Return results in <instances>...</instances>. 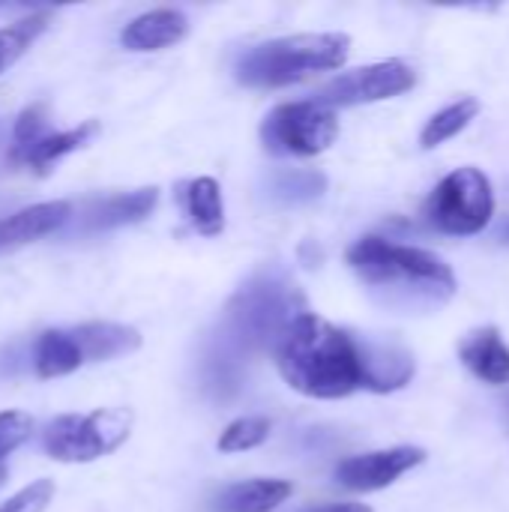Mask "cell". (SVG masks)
<instances>
[{
    "label": "cell",
    "mask_w": 509,
    "mask_h": 512,
    "mask_svg": "<svg viewBox=\"0 0 509 512\" xmlns=\"http://www.w3.org/2000/svg\"><path fill=\"white\" fill-rule=\"evenodd\" d=\"M423 462L426 450L420 447H390L363 456H348L336 465V483L351 492H381Z\"/></svg>",
    "instance_id": "obj_12"
},
{
    "label": "cell",
    "mask_w": 509,
    "mask_h": 512,
    "mask_svg": "<svg viewBox=\"0 0 509 512\" xmlns=\"http://www.w3.org/2000/svg\"><path fill=\"white\" fill-rule=\"evenodd\" d=\"M189 18L180 9H150L120 30V45L129 51H162L183 42Z\"/></svg>",
    "instance_id": "obj_14"
},
{
    "label": "cell",
    "mask_w": 509,
    "mask_h": 512,
    "mask_svg": "<svg viewBox=\"0 0 509 512\" xmlns=\"http://www.w3.org/2000/svg\"><path fill=\"white\" fill-rule=\"evenodd\" d=\"M48 15H51L48 9H39V12L27 15V18H18L15 24L0 27V75H3L9 66H15V63L27 54V48L45 33Z\"/></svg>",
    "instance_id": "obj_20"
},
{
    "label": "cell",
    "mask_w": 509,
    "mask_h": 512,
    "mask_svg": "<svg viewBox=\"0 0 509 512\" xmlns=\"http://www.w3.org/2000/svg\"><path fill=\"white\" fill-rule=\"evenodd\" d=\"M327 192V177L315 168H282L267 177V198L282 207H303Z\"/></svg>",
    "instance_id": "obj_18"
},
{
    "label": "cell",
    "mask_w": 509,
    "mask_h": 512,
    "mask_svg": "<svg viewBox=\"0 0 509 512\" xmlns=\"http://www.w3.org/2000/svg\"><path fill=\"white\" fill-rule=\"evenodd\" d=\"M99 135V120H84L66 132L51 129L48 105L33 102L27 105L15 123H12V138H9V153L6 159L12 165L27 168L30 174H48L63 156L87 147Z\"/></svg>",
    "instance_id": "obj_8"
},
{
    "label": "cell",
    "mask_w": 509,
    "mask_h": 512,
    "mask_svg": "<svg viewBox=\"0 0 509 512\" xmlns=\"http://www.w3.org/2000/svg\"><path fill=\"white\" fill-rule=\"evenodd\" d=\"M369 297L399 315H426L447 306L456 294V273L435 252L402 246L384 237H360L345 252Z\"/></svg>",
    "instance_id": "obj_3"
},
{
    "label": "cell",
    "mask_w": 509,
    "mask_h": 512,
    "mask_svg": "<svg viewBox=\"0 0 509 512\" xmlns=\"http://www.w3.org/2000/svg\"><path fill=\"white\" fill-rule=\"evenodd\" d=\"M141 348V333L129 324L87 321L42 330L30 345V372L39 381L66 378L90 363H108Z\"/></svg>",
    "instance_id": "obj_5"
},
{
    "label": "cell",
    "mask_w": 509,
    "mask_h": 512,
    "mask_svg": "<svg viewBox=\"0 0 509 512\" xmlns=\"http://www.w3.org/2000/svg\"><path fill=\"white\" fill-rule=\"evenodd\" d=\"M351 54L348 33H294L246 48L234 63L243 87H288L309 75L339 69Z\"/></svg>",
    "instance_id": "obj_4"
},
{
    "label": "cell",
    "mask_w": 509,
    "mask_h": 512,
    "mask_svg": "<svg viewBox=\"0 0 509 512\" xmlns=\"http://www.w3.org/2000/svg\"><path fill=\"white\" fill-rule=\"evenodd\" d=\"M477 114H480V102H477L474 96H465V99H459V102L441 108V111L432 114L429 123L423 126V132H420V147H423V150L441 147L444 141H450V138H456L462 129H468V123H471Z\"/></svg>",
    "instance_id": "obj_19"
},
{
    "label": "cell",
    "mask_w": 509,
    "mask_h": 512,
    "mask_svg": "<svg viewBox=\"0 0 509 512\" xmlns=\"http://www.w3.org/2000/svg\"><path fill=\"white\" fill-rule=\"evenodd\" d=\"M72 201H42L0 216V255L45 240L72 222Z\"/></svg>",
    "instance_id": "obj_13"
},
{
    "label": "cell",
    "mask_w": 509,
    "mask_h": 512,
    "mask_svg": "<svg viewBox=\"0 0 509 512\" xmlns=\"http://www.w3.org/2000/svg\"><path fill=\"white\" fill-rule=\"evenodd\" d=\"M267 438H270V420H264V417H243V420H234L219 435L216 447H219V453H246V450L261 447Z\"/></svg>",
    "instance_id": "obj_21"
},
{
    "label": "cell",
    "mask_w": 509,
    "mask_h": 512,
    "mask_svg": "<svg viewBox=\"0 0 509 512\" xmlns=\"http://www.w3.org/2000/svg\"><path fill=\"white\" fill-rule=\"evenodd\" d=\"M306 312L300 288L279 270L252 276L225 306L216 345L207 357L210 387H237L246 357L276 348L282 333Z\"/></svg>",
    "instance_id": "obj_2"
},
{
    "label": "cell",
    "mask_w": 509,
    "mask_h": 512,
    "mask_svg": "<svg viewBox=\"0 0 509 512\" xmlns=\"http://www.w3.org/2000/svg\"><path fill=\"white\" fill-rule=\"evenodd\" d=\"M339 138V117L333 108L303 99L276 105L261 123L264 150L273 156L309 159L324 153Z\"/></svg>",
    "instance_id": "obj_9"
},
{
    "label": "cell",
    "mask_w": 509,
    "mask_h": 512,
    "mask_svg": "<svg viewBox=\"0 0 509 512\" xmlns=\"http://www.w3.org/2000/svg\"><path fill=\"white\" fill-rule=\"evenodd\" d=\"M177 201L189 219V225L201 237H219L225 231V201L222 186L213 177H195L186 180L177 192Z\"/></svg>",
    "instance_id": "obj_16"
},
{
    "label": "cell",
    "mask_w": 509,
    "mask_h": 512,
    "mask_svg": "<svg viewBox=\"0 0 509 512\" xmlns=\"http://www.w3.org/2000/svg\"><path fill=\"white\" fill-rule=\"evenodd\" d=\"M507 411H509V405H507Z\"/></svg>",
    "instance_id": "obj_26"
},
{
    "label": "cell",
    "mask_w": 509,
    "mask_h": 512,
    "mask_svg": "<svg viewBox=\"0 0 509 512\" xmlns=\"http://www.w3.org/2000/svg\"><path fill=\"white\" fill-rule=\"evenodd\" d=\"M54 498V483L51 480H33L21 492H15L9 501L0 504V512H45Z\"/></svg>",
    "instance_id": "obj_23"
},
{
    "label": "cell",
    "mask_w": 509,
    "mask_h": 512,
    "mask_svg": "<svg viewBox=\"0 0 509 512\" xmlns=\"http://www.w3.org/2000/svg\"><path fill=\"white\" fill-rule=\"evenodd\" d=\"M279 375L309 399H345L357 390L396 393L414 378V354L399 342L354 336L303 312L273 348Z\"/></svg>",
    "instance_id": "obj_1"
},
{
    "label": "cell",
    "mask_w": 509,
    "mask_h": 512,
    "mask_svg": "<svg viewBox=\"0 0 509 512\" xmlns=\"http://www.w3.org/2000/svg\"><path fill=\"white\" fill-rule=\"evenodd\" d=\"M135 426L129 408H96L90 414H57L42 432V450L48 459L63 465H87L120 450Z\"/></svg>",
    "instance_id": "obj_6"
},
{
    "label": "cell",
    "mask_w": 509,
    "mask_h": 512,
    "mask_svg": "<svg viewBox=\"0 0 509 512\" xmlns=\"http://www.w3.org/2000/svg\"><path fill=\"white\" fill-rule=\"evenodd\" d=\"M156 204H159L156 186L114 192V195H96L72 210V231L75 234H102V231L126 228V225L144 222L156 210Z\"/></svg>",
    "instance_id": "obj_11"
},
{
    "label": "cell",
    "mask_w": 509,
    "mask_h": 512,
    "mask_svg": "<svg viewBox=\"0 0 509 512\" xmlns=\"http://www.w3.org/2000/svg\"><path fill=\"white\" fill-rule=\"evenodd\" d=\"M288 480H246L219 492L213 512H273L291 498Z\"/></svg>",
    "instance_id": "obj_17"
},
{
    "label": "cell",
    "mask_w": 509,
    "mask_h": 512,
    "mask_svg": "<svg viewBox=\"0 0 509 512\" xmlns=\"http://www.w3.org/2000/svg\"><path fill=\"white\" fill-rule=\"evenodd\" d=\"M417 84V69L405 60H381L369 63L351 72H342L339 78L327 81L318 93L315 102L327 108H351V105H369V102H384L393 96L408 93Z\"/></svg>",
    "instance_id": "obj_10"
},
{
    "label": "cell",
    "mask_w": 509,
    "mask_h": 512,
    "mask_svg": "<svg viewBox=\"0 0 509 512\" xmlns=\"http://www.w3.org/2000/svg\"><path fill=\"white\" fill-rule=\"evenodd\" d=\"M36 435V420L27 411L9 408L0 411V471H6V459L18 453Z\"/></svg>",
    "instance_id": "obj_22"
},
{
    "label": "cell",
    "mask_w": 509,
    "mask_h": 512,
    "mask_svg": "<svg viewBox=\"0 0 509 512\" xmlns=\"http://www.w3.org/2000/svg\"><path fill=\"white\" fill-rule=\"evenodd\" d=\"M423 216L432 228L450 237L480 234L495 216L492 180L474 165L450 171L426 198Z\"/></svg>",
    "instance_id": "obj_7"
},
{
    "label": "cell",
    "mask_w": 509,
    "mask_h": 512,
    "mask_svg": "<svg viewBox=\"0 0 509 512\" xmlns=\"http://www.w3.org/2000/svg\"><path fill=\"white\" fill-rule=\"evenodd\" d=\"M462 363L486 384H509V345L495 327H480L459 342Z\"/></svg>",
    "instance_id": "obj_15"
},
{
    "label": "cell",
    "mask_w": 509,
    "mask_h": 512,
    "mask_svg": "<svg viewBox=\"0 0 509 512\" xmlns=\"http://www.w3.org/2000/svg\"><path fill=\"white\" fill-rule=\"evenodd\" d=\"M501 240H504V243H507V246H509V225H507V228H504V231H501Z\"/></svg>",
    "instance_id": "obj_25"
},
{
    "label": "cell",
    "mask_w": 509,
    "mask_h": 512,
    "mask_svg": "<svg viewBox=\"0 0 509 512\" xmlns=\"http://www.w3.org/2000/svg\"><path fill=\"white\" fill-rule=\"evenodd\" d=\"M300 512H372L366 504H318V507H306Z\"/></svg>",
    "instance_id": "obj_24"
}]
</instances>
